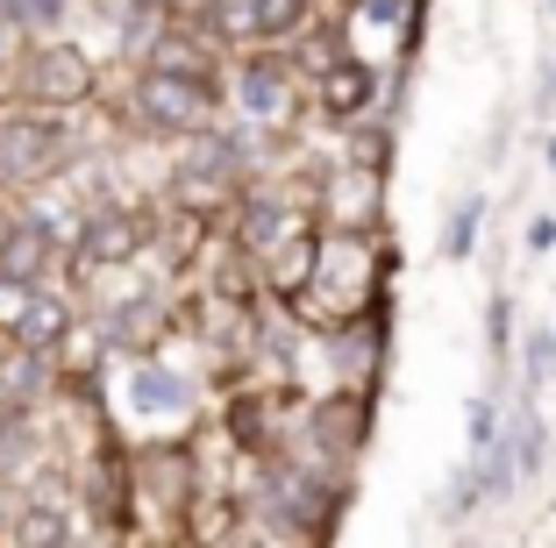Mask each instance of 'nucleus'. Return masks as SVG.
Returning <instances> with one entry per match:
<instances>
[{"mask_svg":"<svg viewBox=\"0 0 556 548\" xmlns=\"http://www.w3.org/2000/svg\"><path fill=\"white\" fill-rule=\"evenodd\" d=\"M8 548H72V506L58 492H29L8 520Z\"/></svg>","mask_w":556,"mask_h":548,"instance_id":"f3484780","label":"nucleus"},{"mask_svg":"<svg viewBox=\"0 0 556 548\" xmlns=\"http://www.w3.org/2000/svg\"><path fill=\"white\" fill-rule=\"evenodd\" d=\"M500 449H507V463H514V477H535L542 470V456H549V428H542V413H514V428L500 435Z\"/></svg>","mask_w":556,"mask_h":548,"instance_id":"6ab92c4d","label":"nucleus"},{"mask_svg":"<svg viewBox=\"0 0 556 548\" xmlns=\"http://www.w3.org/2000/svg\"><path fill=\"white\" fill-rule=\"evenodd\" d=\"M314 15V0H243V36L250 43H286Z\"/></svg>","mask_w":556,"mask_h":548,"instance_id":"a211bd4d","label":"nucleus"},{"mask_svg":"<svg viewBox=\"0 0 556 548\" xmlns=\"http://www.w3.org/2000/svg\"><path fill=\"white\" fill-rule=\"evenodd\" d=\"M478 228H485V193H464L457 214H450V228H442V257L464 264V257L478 250Z\"/></svg>","mask_w":556,"mask_h":548,"instance_id":"aec40b11","label":"nucleus"},{"mask_svg":"<svg viewBox=\"0 0 556 548\" xmlns=\"http://www.w3.org/2000/svg\"><path fill=\"white\" fill-rule=\"evenodd\" d=\"M229 221H236V250L264 257V250H278V242L300 228V214H293V200L271 193V186H243V193L229 200Z\"/></svg>","mask_w":556,"mask_h":548,"instance_id":"1a4fd4ad","label":"nucleus"},{"mask_svg":"<svg viewBox=\"0 0 556 548\" xmlns=\"http://www.w3.org/2000/svg\"><path fill=\"white\" fill-rule=\"evenodd\" d=\"M350 171H371V178H386V164H393V136L378 129V122H357L350 129Z\"/></svg>","mask_w":556,"mask_h":548,"instance_id":"4be33fe9","label":"nucleus"},{"mask_svg":"<svg viewBox=\"0 0 556 548\" xmlns=\"http://www.w3.org/2000/svg\"><path fill=\"white\" fill-rule=\"evenodd\" d=\"M129 406H136V413H157V420H193V385H186L179 371H164L157 356H136Z\"/></svg>","mask_w":556,"mask_h":548,"instance_id":"dca6fc26","label":"nucleus"},{"mask_svg":"<svg viewBox=\"0 0 556 548\" xmlns=\"http://www.w3.org/2000/svg\"><path fill=\"white\" fill-rule=\"evenodd\" d=\"M143 72H172V79H214V36L200 22H157L143 36Z\"/></svg>","mask_w":556,"mask_h":548,"instance_id":"9d476101","label":"nucleus"},{"mask_svg":"<svg viewBox=\"0 0 556 548\" xmlns=\"http://www.w3.org/2000/svg\"><path fill=\"white\" fill-rule=\"evenodd\" d=\"M371 300H378V235L371 228H321V242H314V278L293 300V314L300 321L350 328V321L371 314Z\"/></svg>","mask_w":556,"mask_h":548,"instance_id":"f257e3e1","label":"nucleus"},{"mask_svg":"<svg viewBox=\"0 0 556 548\" xmlns=\"http://www.w3.org/2000/svg\"><path fill=\"white\" fill-rule=\"evenodd\" d=\"M72 164V129L65 114H0V193H36Z\"/></svg>","mask_w":556,"mask_h":548,"instance_id":"20e7f679","label":"nucleus"},{"mask_svg":"<svg viewBox=\"0 0 556 548\" xmlns=\"http://www.w3.org/2000/svg\"><path fill=\"white\" fill-rule=\"evenodd\" d=\"M314 214H321V228H378V178L336 164L314 186Z\"/></svg>","mask_w":556,"mask_h":548,"instance_id":"9b49d317","label":"nucleus"},{"mask_svg":"<svg viewBox=\"0 0 556 548\" xmlns=\"http://www.w3.org/2000/svg\"><path fill=\"white\" fill-rule=\"evenodd\" d=\"M72 335H79V321H72V300H58L50 285H36L29 300H22V314L8 321V342H22V349H43V356H58Z\"/></svg>","mask_w":556,"mask_h":548,"instance_id":"2eb2a0df","label":"nucleus"},{"mask_svg":"<svg viewBox=\"0 0 556 548\" xmlns=\"http://www.w3.org/2000/svg\"><path fill=\"white\" fill-rule=\"evenodd\" d=\"M236 107L250 122H286L293 114V72L278 65L271 50H250L243 65H236Z\"/></svg>","mask_w":556,"mask_h":548,"instance_id":"f8f14e48","label":"nucleus"},{"mask_svg":"<svg viewBox=\"0 0 556 548\" xmlns=\"http://www.w3.org/2000/svg\"><path fill=\"white\" fill-rule=\"evenodd\" d=\"M50 271H58V228H50V214H36V207L8 214L0 221V285L36 292Z\"/></svg>","mask_w":556,"mask_h":548,"instance_id":"0eeeda50","label":"nucleus"},{"mask_svg":"<svg viewBox=\"0 0 556 548\" xmlns=\"http://www.w3.org/2000/svg\"><path fill=\"white\" fill-rule=\"evenodd\" d=\"M72 0H0V29H15V36H50L58 22H65Z\"/></svg>","mask_w":556,"mask_h":548,"instance_id":"412c9836","label":"nucleus"},{"mask_svg":"<svg viewBox=\"0 0 556 548\" xmlns=\"http://www.w3.org/2000/svg\"><path fill=\"white\" fill-rule=\"evenodd\" d=\"M164 335H172V314H164L157 292H136V300L108 307V321H100V342L122 349V356H157Z\"/></svg>","mask_w":556,"mask_h":548,"instance_id":"ddd939ff","label":"nucleus"},{"mask_svg":"<svg viewBox=\"0 0 556 548\" xmlns=\"http://www.w3.org/2000/svg\"><path fill=\"white\" fill-rule=\"evenodd\" d=\"M8 86H15V100L29 114H72V107H86V100L100 93V72H93V58H86L79 43H65V36H36L29 50H15Z\"/></svg>","mask_w":556,"mask_h":548,"instance_id":"f03ea898","label":"nucleus"},{"mask_svg":"<svg viewBox=\"0 0 556 548\" xmlns=\"http://www.w3.org/2000/svg\"><path fill=\"white\" fill-rule=\"evenodd\" d=\"M528 250H556V214H535V221H528Z\"/></svg>","mask_w":556,"mask_h":548,"instance_id":"a878e982","label":"nucleus"},{"mask_svg":"<svg viewBox=\"0 0 556 548\" xmlns=\"http://www.w3.org/2000/svg\"><path fill=\"white\" fill-rule=\"evenodd\" d=\"M549 93H556V79H549Z\"/></svg>","mask_w":556,"mask_h":548,"instance_id":"cd10ccee","label":"nucleus"},{"mask_svg":"<svg viewBox=\"0 0 556 548\" xmlns=\"http://www.w3.org/2000/svg\"><path fill=\"white\" fill-rule=\"evenodd\" d=\"M507 328H514V307H507V292H500V300H492V349H500V356H507Z\"/></svg>","mask_w":556,"mask_h":548,"instance_id":"393cba45","label":"nucleus"},{"mask_svg":"<svg viewBox=\"0 0 556 548\" xmlns=\"http://www.w3.org/2000/svg\"><path fill=\"white\" fill-rule=\"evenodd\" d=\"M307 72H314V114H321V122H336V129L371 122V107H378V72H371V58L321 50V58H307Z\"/></svg>","mask_w":556,"mask_h":548,"instance_id":"423d86ee","label":"nucleus"},{"mask_svg":"<svg viewBox=\"0 0 556 548\" xmlns=\"http://www.w3.org/2000/svg\"><path fill=\"white\" fill-rule=\"evenodd\" d=\"M528 378H535V385L556 378V328H535V335H528Z\"/></svg>","mask_w":556,"mask_h":548,"instance_id":"5701e85b","label":"nucleus"},{"mask_svg":"<svg viewBox=\"0 0 556 548\" xmlns=\"http://www.w3.org/2000/svg\"><path fill=\"white\" fill-rule=\"evenodd\" d=\"M314 242H321V221H300L293 235L278 242V250H264V257H257V278H264V292H271V300H286V307H293L300 292H307V278H314Z\"/></svg>","mask_w":556,"mask_h":548,"instance_id":"4468645a","label":"nucleus"},{"mask_svg":"<svg viewBox=\"0 0 556 548\" xmlns=\"http://www.w3.org/2000/svg\"><path fill=\"white\" fill-rule=\"evenodd\" d=\"M549 171H556V136H549Z\"/></svg>","mask_w":556,"mask_h":548,"instance_id":"bb28decb","label":"nucleus"},{"mask_svg":"<svg viewBox=\"0 0 556 548\" xmlns=\"http://www.w3.org/2000/svg\"><path fill=\"white\" fill-rule=\"evenodd\" d=\"M58 392H65L58 356L22 349V342H0V413H43Z\"/></svg>","mask_w":556,"mask_h":548,"instance_id":"6e6552de","label":"nucleus"},{"mask_svg":"<svg viewBox=\"0 0 556 548\" xmlns=\"http://www.w3.org/2000/svg\"><path fill=\"white\" fill-rule=\"evenodd\" d=\"M492 442H500V406L471 399V449H492Z\"/></svg>","mask_w":556,"mask_h":548,"instance_id":"b1692460","label":"nucleus"},{"mask_svg":"<svg viewBox=\"0 0 556 548\" xmlns=\"http://www.w3.org/2000/svg\"><path fill=\"white\" fill-rule=\"evenodd\" d=\"M222 114V93L214 79H172V72H136L129 86V122L157 143H193V136L214 129Z\"/></svg>","mask_w":556,"mask_h":548,"instance_id":"7ed1b4c3","label":"nucleus"},{"mask_svg":"<svg viewBox=\"0 0 556 548\" xmlns=\"http://www.w3.org/2000/svg\"><path fill=\"white\" fill-rule=\"evenodd\" d=\"M157 235L143 207H122V200H100V207L79 214V235H72V271H115V264H136Z\"/></svg>","mask_w":556,"mask_h":548,"instance_id":"39448f33","label":"nucleus"}]
</instances>
